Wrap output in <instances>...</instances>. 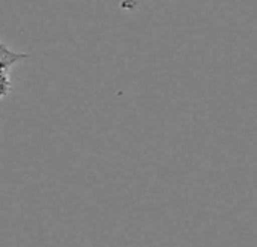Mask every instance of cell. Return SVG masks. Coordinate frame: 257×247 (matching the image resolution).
<instances>
[{
	"label": "cell",
	"instance_id": "6da1fadb",
	"mask_svg": "<svg viewBox=\"0 0 257 247\" xmlns=\"http://www.w3.org/2000/svg\"><path fill=\"white\" fill-rule=\"evenodd\" d=\"M11 92V81L6 74H0V98L6 97Z\"/></svg>",
	"mask_w": 257,
	"mask_h": 247
}]
</instances>
